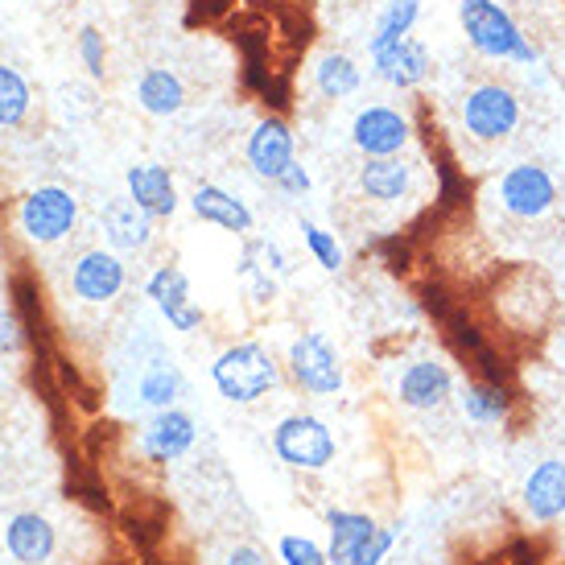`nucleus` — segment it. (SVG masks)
<instances>
[{
    "label": "nucleus",
    "instance_id": "4",
    "mask_svg": "<svg viewBox=\"0 0 565 565\" xmlns=\"http://www.w3.org/2000/svg\"><path fill=\"white\" fill-rule=\"evenodd\" d=\"M520 95L503 83H475L462 95V128L471 132L479 145H500L520 128Z\"/></svg>",
    "mask_w": 565,
    "mask_h": 565
},
{
    "label": "nucleus",
    "instance_id": "19",
    "mask_svg": "<svg viewBox=\"0 0 565 565\" xmlns=\"http://www.w3.org/2000/svg\"><path fill=\"white\" fill-rule=\"evenodd\" d=\"M327 533H330V545H327L330 565H360L363 550L380 533V524L372 516H363V512L334 508V512H327Z\"/></svg>",
    "mask_w": 565,
    "mask_h": 565
},
{
    "label": "nucleus",
    "instance_id": "6",
    "mask_svg": "<svg viewBox=\"0 0 565 565\" xmlns=\"http://www.w3.org/2000/svg\"><path fill=\"white\" fill-rule=\"evenodd\" d=\"M285 367H289V380H294L306 396H339L347 384L343 360H339V351L330 347V339L322 330L298 334V339L289 343Z\"/></svg>",
    "mask_w": 565,
    "mask_h": 565
},
{
    "label": "nucleus",
    "instance_id": "32",
    "mask_svg": "<svg viewBox=\"0 0 565 565\" xmlns=\"http://www.w3.org/2000/svg\"><path fill=\"white\" fill-rule=\"evenodd\" d=\"M273 186L281 190V194H289V199H301V194H310V186H315V178H310V170H306L301 161H294V166H289V170H285L281 178L273 182Z\"/></svg>",
    "mask_w": 565,
    "mask_h": 565
},
{
    "label": "nucleus",
    "instance_id": "27",
    "mask_svg": "<svg viewBox=\"0 0 565 565\" xmlns=\"http://www.w3.org/2000/svg\"><path fill=\"white\" fill-rule=\"evenodd\" d=\"M33 108V92L25 75L0 63V128H21Z\"/></svg>",
    "mask_w": 565,
    "mask_h": 565
},
{
    "label": "nucleus",
    "instance_id": "7",
    "mask_svg": "<svg viewBox=\"0 0 565 565\" xmlns=\"http://www.w3.org/2000/svg\"><path fill=\"white\" fill-rule=\"evenodd\" d=\"M500 206L512 220H545L553 206H557V182L545 166L536 161H516L512 170H503L500 178Z\"/></svg>",
    "mask_w": 565,
    "mask_h": 565
},
{
    "label": "nucleus",
    "instance_id": "23",
    "mask_svg": "<svg viewBox=\"0 0 565 565\" xmlns=\"http://www.w3.org/2000/svg\"><path fill=\"white\" fill-rule=\"evenodd\" d=\"M178 396H186V376H182V367L166 355H158L153 363H145L141 376H137V401L145 408H173L178 405Z\"/></svg>",
    "mask_w": 565,
    "mask_h": 565
},
{
    "label": "nucleus",
    "instance_id": "15",
    "mask_svg": "<svg viewBox=\"0 0 565 565\" xmlns=\"http://www.w3.org/2000/svg\"><path fill=\"white\" fill-rule=\"evenodd\" d=\"M429 66H434L429 46H425L422 38H413V33H408L405 42H396V46L372 54L376 79H384L388 87H396V92H417V87L429 79Z\"/></svg>",
    "mask_w": 565,
    "mask_h": 565
},
{
    "label": "nucleus",
    "instance_id": "11",
    "mask_svg": "<svg viewBox=\"0 0 565 565\" xmlns=\"http://www.w3.org/2000/svg\"><path fill=\"white\" fill-rule=\"evenodd\" d=\"M298 145H294V128L285 125L281 116H268V120H260V125L248 132V145H244V158H248L252 173L256 178H265V182H277L294 161H298V153H294Z\"/></svg>",
    "mask_w": 565,
    "mask_h": 565
},
{
    "label": "nucleus",
    "instance_id": "12",
    "mask_svg": "<svg viewBox=\"0 0 565 565\" xmlns=\"http://www.w3.org/2000/svg\"><path fill=\"white\" fill-rule=\"evenodd\" d=\"M194 438H199V425H194V417H190V413H182L178 405L161 408V413H153V417L145 422L141 455L149 458V462L166 467V462H178L182 455H190Z\"/></svg>",
    "mask_w": 565,
    "mask_h": 565
},
{
    "label": "nucleus",
    "instance_id": "33",
    "mask_svg": "<svg viewBox=\"0 0 565 565\" xmlns=\"http://www.w3.org/2000/svg\"><path fill=\"white\" fill-rule=\"evenodd\" d=\"M393 545H396V529H384V524H380V533L372 536V545L363 550L360 565H384V557L393 553Z\"/></svg>",
    "mask_w": 565,
    "mask_h": 565
},
{
    "label": "nucleus",
    "instance_id": "3",
    "mask_svg": "<svg viewBox=\"0 0 565 565\" xmlns=\"http://www.w3.org/2000/svg\"><path fill=\"white\" fill-rule=\"evenodd\" d=\"M273 455L281 458L289 471H327L334 455H339V441L322 417L315 413H289L273 429Z\"/></svg>",
    "mask_w": 565,
    "mask_h": 565
},
{
    "label": "nucleus",
    "instance_id": "5",
    "mask_svg": "<svg viewBox=\"0 0 565 565\" xmlns=\"http://www.w3.org/2000/svg\"><path fill=\"white\" fill-rule=\"evenodd\" d=\"M79 223V199L66 186H33L17 206V227L30 244H63Z\"/></svg>",
    "mask_w": 565,
    "mask_h": 565
},
{
    "label": "nucleus",
    "instance_id": "35",
    "mask_svg": "<svg viewBox=\"0 0 565 565\" xmlns=\"http://www.w3.org/2000/svg\"><path fill=\"white\" fill-rule=\"evenodd\" d=\"M227 565H268V562L256 545H236V550L227 553Z\"/></svg>",
    "mask_w": 565,
    "mask_h": 565
},
{
    "label": "nucleus",
    "instance_id": "18",
    "mask_svg": "<svg viewBox=\"0 0 565 565\" xmlns=\"http://www.w3.org/2000/svg\"><path fill=\"white\" fill-rule=\"evenodd\" d=\"M99 227H104L111 252H145L149 244H153V220H149L128 194L104 203V211H99Z\"/></svg>",
    "mask_w": 565,
    "mask_h": 565
},
{
    "label": "nucleus",
    "instance_id": "34",
    "mask_svg": "<svg viewBox=\"0 0 565 565\" xmlns=\"http://www.w3.org/2000/svg\"><path fill=\"white\" fill-rule=\"evenodd\" d=\"M21 351V322L9 310H0V355H17Z\"/></svg>",
    "mask_w": 565,
    "mask_h": 565
},
{
    "label": "nucleus",
    "instance_id": "20",
    "mask_svg": "<svg viewBox=\"0 0 565 565\" xmlns=\"http://www.w3.org/2000/svg\"><path fill=\"white\" fill-rule=\"evenodd\" d=\"M54 545H58L54 524H50L46 516H38V512H17V516L4 524V550L21 565L50 562V557H54Z\"/></svg>",
    "mask_w": 565,
    "mask_h": 565
},
{
    "label": "nucleus",
    "instance_id": "14",
    "mask_svg": "<svg viewBox=\"0 0 565 565\" xmlns=\"http://www.w3.org/2000/svg\"><path fill=\"white\" fill-rule=\"evenodd\" d=\"M125 194L141 206L149 220H173V211L182 203L173 173L166 170V166H158V161H137V166H128Z\"/></svg>",
    "mask_w": 565,
    "mask_h": 565
},
{
    "label": "nucleus",
    "instance_id": "26",
    "mask_svg": "<svg viewBox=\"0 0 565 565\" xmlns=\"http://www.w3.org/2000/svg\"><path fill=\"white\" fill-rule=\"evenodd\" d=\"M458 405H462V417L475 425H500L503 417H508V408H512V401H508V393H503L500 384H467L462 393H458Z\"/></svg>",
    "mask_w": 565,
    "mask_h": 565
},
{
    "label": "nucleus",
    "instance_id": "29",
    "mask_svg": "<svg viewBox=\"0 0 565 565\" xmlns=\"http://www.w3.org/2000/svg\"><path fill=\"white\" fill-rule=\"evenodd\" d=\"M236 273L248 281V298L256 301V306H268V301L277 298V281H273V273L256 260V252H252L248 244H244V256H239Z\"/></svg>",
    "mask_w": 565,
    "mask_h": 565
},
{
    "label": "nucleus",
    "instance_id": "10",
    "mask_svg": "<svg viewBox=\"0 0 565 565\" xmlns=\"http://www.w3.org/2000/svg\"><path fill=\"white\" fill-rule=\"evenodd\" d=\"M128 285V268L120 260V252L111 248H87L71 265V294L87 306H108L125 294Z\"/></svg>",
    "mask_w": 565,
    "mask_h": 565
},
{
    "label": "nucleus",
    "instance_id": "9",
    "mask_svg": "<svg viewBox=\"0 0 565 565\" xmlns=\"http://www.w3.org/2000/svg\"><path fill=\"white\" fill-rule=\"evenodd\" d=\"M145 298L158 306V315L170 322V330L178 334H194V330L203 327V306L194 301L190 294V277L182 273L178 265H161L149 273V281H145Z\"/></svg>",
    "mask_w": 565,
    "mask_h": 565
},
{
    "label": "nucleus",
    "instance_id": "13",
    "mask_svg": "<svg viewBox=\"0 0 565 565\" xmlns=\"http://www.w3.org/2000/svg\"><path fill=\"white\" fill-rule=\"evenodd\" d=\"M455 396V372L441 360H413L396 380V401L417 413H434Z\"/></svg>",
    "mask_w": 565,
    "mask_h": 565
},
{
    "label": "nucleus",
    "instance_id": "8",
    "mask_svg": "<svg viewBox=\"0 0 565 565\" xmlns=\"http://www.w3.org/2000/svg\"><path fill=\"white\" fill-rule=\"evenodd\" d=\"M408 141H413L408 116L388 108V104H367L351 120V145L360 149L363 158H401Z\"/></svg>",
    "mask_w": 565,
    "mask_h": 565
},
{
    "label": "nucleus",
    "instance_id": "1",
    "mask_svg": "<svg viewBox=\"0 0 565 565\" xmlns=\"http://www.w3.org/2000/svg\"><path fill=\"white\" fill-rule=\"evenodd\" d=\"M458 25L467 46L491 63L536 66V46L500 0H458Z\"/></svg>",
    "mask_w": 565,
    "mask_h": 565
},
{
    "label": "nucleus",
    "instance_id": "22",
    "mask_svg": "<svg viewBox=\"0 0 565 565\" xmlns=\"http://www.w3.org/2000/svg\"><path fill=\"white\" fill-rule=\"evenodd\" d=\"M137 104L149 116H178L186 108V83L170 66H145L137 79Z\"/></svg>",
    "mask_w": 565,
    "mask_h": 565
},
{
    "label": "nucleus",
    "instance_id": "25",
    "mask_svg": "<svg viewBox=\"0 0 565 565\" xmlns=\"http://www.w3.org/2000/svg\"><path fill=\"white\" fill-rule=\"evenodd\" d=\"M417 21H422V0H388L376 21V30L367 38V58L380 54V50L396 46V42H405Z\"/></svg>",
    "mask_w": 565,
    "mask_h": 565
},
{
    "label": "nucleus",
    "instance_id": "17",
    "mask_svg": "<svg viewBox=\"0 0 565 565\" xmlns=\"http://www.w3.org/2000/svg\"><path fill=\"white\" fill-rule=\"evenodd\" d=\"M524 512L541 524L565 516V458H541L524 479Z\"/></svg>",
    "mask_w": 565,
    "mask_h": 565
},
{
    "label": "nucleus",
    "instance_id": "2",
    "mask_svg": "<svg viewBox=\"0 0 565 565\" xmlns=\"http://www.w3.org/2000/svg\"><path fill=\"white\" fill-rule=\"evenodd\" d=\"M211 384L227 405H256L281 384V363L265 343H236L211 363Z\"/></svg>",
    "mask_w": 565,
    "mask_h": 565
},
{
    "label": "nucleus",
    "instance_id": "28",
    "mask_svg": "<svg viewBox=\"0 0 565 565\" xmlns=\"http://www.w3.org/2000/svg\"><path fill=\"white\" fill-rule=\"evenodd\" d=\"M301 244H306V252L315 256L318 268H327V273H339V268L347 265L343 256V244L334 239V232H327V227H318L315 220H301Z\"/></svg>",
    "mask_w": 565,
    "mask_h": 565
},
{
    "label": "nucleus",
    "instance_id": "21",
    "mask_svg": "<svg viewBox=\"0 0 565 565\" xmlns=\"http://www.w3.org/2000/svg\"><path fill=\"white\" fill-rule=\"evenodd\" d=\"M360 190L372 203H401L413 190V166L405 158H363Z\"/></svg>",
    "mask_w": 565,
    "mask_h": 565
},
{
    "label": "nucleus",
    "instance_id": "30",
    "mask_svg": "<svg viewBox=\"0 0 565 565\" xmlns=\"http://www.w3.org/2000/svg\"><path fill=\"white\" fill-rule=\"evenodd\" d=\"M75 50H79L83 71H87L92 79H104V71H108V46H104V33L95 30V25H83L79 38H75Z\"/></svg>",
    "mask_w": 565,
    "mask_h": 565
},
{
    "label": "nucleus",
    "instance_id": "16",
    "mask_svg": "<svg viewBox=\"0 0 565 565\" xmlns=\"http://www.w3.org/2000/svg\"><path fill=\"white\" fill-rule=\"evenodd\" d=\"M190 211L194 220H203L206 227H220V232H232V236H248L256 227V215L244 199H236L232 190L215 186V182H203V186L190 190Z\"/></svg>",
    "mask_w": 565,
    "mask_h": 565
},
{
    "label": "nucleus",
    "instance_id": "24",
    "mask_svg": "<svg viewBox=\"0 0 565 565\" xmlns=\"http://www.w3.org/2000/svg\"><path fill=\"white\" fill-rule=\"evenodd\" d=\"M315 87H318V95L322 99H351V95L360 92L363 87V71H360V63L351 58V54H322L318 58V66H315Z\"/></svg>",
    "mask_w": 565,
    "mask_h": 565
},
{
    "label": "nucleus",
    "instance_id": "31",
    "mask_svg": "<svg viewBox=\"0 0 565 565\" xmlns=\"http://www.w3.org/2000/svg\"><path fill=\"white\" fill-rule=\"evenodd\" d=\"M277 553H281L285 565H330L327 550L318 545V541H310V536H281L277 541Z\"/></svg>",
    "mask_w": 565,
    "mask_h": 565
}]
</instances>
